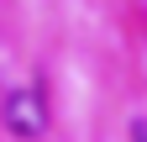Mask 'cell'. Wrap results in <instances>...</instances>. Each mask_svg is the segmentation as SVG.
Listing matches in <instances>:
<instances>
[{"label": "cell", "instance_id": "6da1fadb", "mask_svg": "<svg viewBox=\"0 0 147 142\" xmlns=\"http://www.w3.org/2000/svg\"><path fill=\"white\" fill-rule=\"evenodd\" d=\"M0 116H5V132L21 137V142H37V137L47 132V105H42L37 90H11Z\"/></svg>", "mask_w": 147, "mask_h": 142}, {"label": "cell", "instance_id": "7a4b0ae2", "mask_svg": "<svg viewBox=\"0 0 147 142\" xmlns=\"http://www.w3.org/2000/svg\"><path fill=\"white\" fill-rule=\"evenodd\" d=\"M131 142H147V121H131Z\"/></svg>", "mask_w": 147, "mask_h": 142}]
</instances>
